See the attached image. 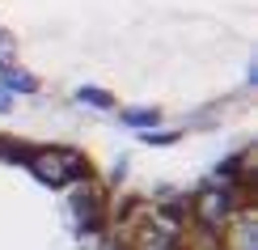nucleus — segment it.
<instances>
[{"label":"nucleus","mask_w":258,"mask_h":250,"mask_svg":"<svg viewBox=\"0 0 258 250\" xmlns=\"http://www.w3.org/2000/svg\"><path fill=\"white\" fill-rule=\"evenodd\" d=\"M110 250H254L250 144L186 187L144 195L114 191Z\"/></svg>","instance_id":"obj_3"},{"label":"nucleus","mask_w":258,"mask_h":250,"mask_svg":"<svg viewBox=\"0 0 258 250\" xmlns=\"http://www.w3.org/2000/svg\"><path fill=\"white\" fill-rule=\"evenodd\" d=\"M0 64L127 123H190L250 89L254 0H0Z\"/></svg>","instance_id":"obj_1"},{"label":"nucleus","mask_w":258,"mask_h":250,"mask_svg":"<svg viewBox=\"0 0 258 250\" xmlns=\"http://www.w3.org/2000/svg\"><path fill=\"white\" fill-rule=\"evenodd\" d=\"M114 182L77 144L0 132V250H110Z\"/></svg>","instance_id":"obj_2"}]
</instances>
